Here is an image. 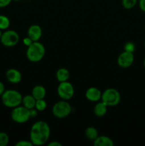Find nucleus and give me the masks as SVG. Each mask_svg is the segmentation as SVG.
<instances>
[{"instance_id":"1","label":"nucleus","mask_w":145,"mask_h":146,"mask_svg":"<svg viewBox=\"0 0 145 146\" xmlns=\"http://www.w3.org/2000/svg\"><path fill=\"white\" fill-rule=\"evenodd\" d=\"M51 135V128L44 121H38L32 125L30 131V141L34 145H44Z\"/></svg>"},{"instance_id":"2","label":"nucleus","mask_w":145,"mask_h":146,"mask_svg":"<svg viewBox=\"0 0 145 146\" xmlns=\"http://www.w3.org/2000/svg\"><path fill=\"white\" fill-rule=\"evenodd\" d=\"M1 96V102L7 108H14L22 104V95L16 90H7Z\"/></svg>"},{"instance_id":"3","label":"nucleus","mask_w":145,"mask_h":146,"mask_svg":"<svg viewBox=\"0 0 145 146\" xmlns=\"http://www.w3.org/2000/svg\"><path fill=\"white\" fill-rule=\"evenodd\" d=\"M45 54V46L39 41H34L27 48L26 57L31 62L36 63L43 59Z\"/></svg>"},{"instance_id":"4","label":"nucleus","mask_w":145,"mask_h":146,"mask_svg":"<svg viewBox=\"0 0 145 146\" xmlns=\"http://www.w3.org/2000/svg\"><path fill=\"white\" fill-rule=\"evenodd\" d=\"M101 101L107 106H116L121 101V95L119 91L113 88H109L102 93Z\"/></svg>"},{"instance_id":"5","label":"nucleus","mask_w":145,"mask_h":146,"mask_svg":"<svg viewBox=\"0 0 145 146\" xmlns=\"http://www.w3.org/2000/svg\"><path fill=\"white\" fill-rule=\"evenodd\" d=\"M11 117V119L17 123H24L31 118V110L20 105L13 108Z\"/></svg>"},{"instance_id":"6","label":"nucleus","mask_w":145,"mask_h":146,"mask_svg":"<svg viewBox=\"0 0 145 146\" xmlns=\"http://www.w3.org/2000/svg\"><path fill=\"white\" fill-rule=\"evenodd\" d=\"M72 107L66 101H60L55 103L52 108L53 115L57 118H65L71 114Z\"/></svg>"},{"instance_id":"7","label":"nucleus","mask_w":145,"mask_h":146,"mask_svg":"<svg viewBox=\"0 0 145 146\" xmlns=\"http://www.w3.org/2000/svg\"><path fill=\"white\" fill-rule=\"evenodd\" d=\"M57 92H58V96L61 99L68 101L72 98V96H74V93H75V90H74V87L72 84L67 81L60 83L58 88H57Z\"/></svg>"},{"instance_id":"8","label":"nucleus","mask_w":145,"mask_h":146,"mask_svg":"<svg viewBox=\"0 0 145 146\" xmlns=\"http://www.w3.org/2000/svg\"><path fill=\"white\" fill-rule=\"evenodd\" d=\"M0 41L1 44L5 46H14L19 41V35L16 31L14 30H7L2 33Z\"/></svg>"},{"instance_id":"9","label":"nucleus","mask_w":145,"mask_h":146,"mask_svg":"<svg viewBox=\"0 0 145 146\" xmlns=\"http://www.w3.org/2000/svg\"><path fill=\"white\" fill-rule=\"evenodd\" d=\"M134 60L133 53L124 51L117 58V64L121 68H127L132 65Z\"/></svg>"},{"instance_id":"10","label":"nucleus","mask_w":145,"mask_h":146,"mask_svg":"<svg viewBox=\"0 0 145 146\" xmlns=\"http://www.w3.org/2000/svg\"><path fill=\"white\" fill-rule=\"evenodd\" d=\"M85 97L91 102H98L101 100L102 92L96 87H90L85 92Z\"/></svg>"},{"instance_id":"11","label":"nucleus","mask_w":145,"mask_h":146,"mask_svg":"<svg viewBox=\"0 0 145 146\" xmlns=\"http://www.w3.org/2000/svg\"><path fill=\"white\" fill-rule=\"evenodd\" d=\"M6 78L9 82L11 84H18L21 81L22 76L21 72L15 68H10L6 73Z\"/></svg>"},{"instance_id":"12","label":"nucleus","mask_w":145,"mask_h":146,"mask_svg":"<svg viewBox=\"0 0 145 146\" xmlns=\"http://www.w3.org/2000/svg\"><path fill=\"white\" fill-rule=\"evenodd\" d=\"M28 36L33 41H38L42 36V29L41 27L37 24H33L28 29Z\"/></svg>"},{"instance_id":"13","label":"nucleus","mask_w":145,"mask_h":146,"mask_svg":"<svg viewBox=\"0 0 145 146\" xmlns=\"http://www.w3.org/2000/svg\"><path fill=\"white\" fill-rule=\"evenodd\" d=\"M93 145L95 146H113L114 142L109 137L105 135H98V138L93 141Z\"/></svg>"},{"instance_id":"14","label":"nucleus","mask_w":145,"mask_h":146,"mask_svg":"<svg viewBox=\"0 0 145 146\" xmlns=\"http://www.w3.org/2000/svg\"><path fill=\"white\" fill-rule=\"evenodd\" d=\"M31 95L35 98L36 100L43 99L46 95V90L45 87L41 85H37L34 86L32 89Z\"/></svg>"},{"instance_id":"15","label":"nucleus","mask_w":145,"mask_h":146,"mask_svg":"<svg viewBox=\"0 0 145 146\" xmlns=\"http://www.w3.org/2000/svg\"><path fill=\"white\" fill-rule=\"evenodd\" d=\"M107 111V106L103 101H98L94 108V113L98 117L105 115Z\"/></svg>"},{"instance_id":"16","label":"nucleus","mask_w":145,"mask_h":146,"mask_svg":"<svg viewBox=\"0 0 145 146\" xmlns=\"http://www.w3.org/2000/svg\"><path fill=\"white\" fill-rule=\"evenodd\" d=\"M55 76L60 83L67 81L70 78L69 71L65 68H59L55 74Z\"/></svg>"},{"instance_id":"17","label":"nucleus","mask_w":145,"mask_h":146,"mask_svg":"<svg viewBox=\"0 0 145 146\" xmlns=\"http://www.w3.org/2000/svg\"><path fill=\"white\" fill-rule=\"evenodd\" d=\"M36 101V100L32 95H26L23 97L22 104H21L28 109L31 110L35 108Z\"/></svg>"},{"instance_id":"18","label":"nucleus","mask_w":145,"mask_h":146,"mask_svg":"<svg viewBox=\"0 0 145 146\" xmlns=\"http://www.w3.org/2000/svg\"><path fill=\"white\" fill-rule=\"evenodd\" d=\"M85 137L90 141H95L98 136V131L95 127H88L85 130Z\"/></svg>"},{"instance_id":"19","label":"nucleus","mask_w":145,"mask_h":146,"mask_svg":"<svg viewBox=\"0 0 145 146\" xmlns=\"http://www.w3.org/2000/svg\"><path fill=\"white\" fill-rule=\"evenodd\" d=\"M10 25V20L4 15H0V29L6 30Z\"/></svg>"},{"instance_id":"20","label":"nucleus","mask_w":145,"mask_h":146,"mask_svg":"<svg viewBox=\"0 0 145 146\" xmlns=\"http://www.w3.org/2000/svg\"><path fill=\"white\" fill-rule=\"evenodd\" d=\"M47 108V103L46 101L44 100V98L43 99H38L36 100V105H35V108L38 111H43L44 110H45V108Z\"/></svg>"},{"instance_id":"21","label":"nucleus","mask_w":145,"mask_h":146,"mask_svg":"<svg viewBox=\"0 0 145 146\" xmlns=\"http://www.w3.org/2000/svg\"><path fill=\"white\" fill-rule=\"evenodd\" d=\"M138 0H122V4L126 9H131L136 6Z\"/></svg>"},{"instance_id":"22","label":"nucleus","mask_w":145,"mask_h":146,"mask_svg":"<svg viewBox=\"0 0 145 146\" xmlns=\"http://www.w3.org/2000/svg\"><path fill=\"white\" fill-rule=\"evenodd\" d=\"M9 138L8 135L4 132H0V146H6L8 145Z\"/></svg>"},{"instance_id":"23","label":"nucleus","mask_w":145,"mask_h":146,"mask_svg":"<svg viewBox=\"0 0 145 146\" xmlns=\"http://www.w3.org/2000/svg\"><path fill=\"white\" fill-rule=\"evenodd\" d=\"M124 49H125V51H128V52L134 53V51L136 49V46L132 41H128L124 45Z\"/></svg>"},{"instance_id":"24","label":"nucleus","mask_w":145,"mask_h":146,"mask_svg":"<svg viewBox=\"0 0 145 146\" xmlns=\"http://www.w3.org/2000/svg\"><path fill=\"white\" fill-rule=\"evenodd\" d=\"M16 146H32L33 145L32 143L31 142V141H25V140H23V141H19L18 142H17L15 144Z\"/></svg>"},{"instance_id":"25","label":"nucleus","mask_w":145,"mask_h":146,"mask_svg":"<svg viewBox=\"0 0 145 146\" xmlns=\"http://www.w3.org/2000/svg\"><path fill=\"white\" fill-rule=\"evenodd\" d=\"M34 42V41H32V39H31V38H29V37H25V38L23 39V44H24V46H26L28 47L29 46H31V44H32V43Z\"/></svg>"},{"instance_id":"26","label":"nucleus","mask_w":145,"mask_h":146,"mask_svg":"<svg viewBox=\"0 0 145 146\" xmlns=\"http://www.w3.org/2000/svg\"><path fill=\"white\" fill-rule=\"evenodd\" d=\"M12 0H0V7L3 8V7H6L11 2Z\"/></svg>"},{"instance_id":"27","label":"nucleus","mask_w":145,"mask_h":146,"mask_svg":"<svg viewBox=\"0 0 145 146\" xmlns=\"http://www.w3.org/2000/svg\"><path fill=\"white\" fill-rule=\"evenodd\" d=\"M139 7L143 12H145V0H139Z\"/></svg>"},{"instance_id":"28","label":"nucleus","mask_w":145,"mask_h":146,"mask_svg":"<svg viewBox=\"0 0 145 146\" xmlns=\"http://www.w3.org/2000/svg\"><path fill=\"white\" fill-rule=\"evenodd\" d=\"M5 91V86H4V84L1 81H0V96L4 94V92Z\"/></svg>"},{"instance_id":"29","label":"nucleus","mask_w":145,"mask_h":146,"mask_svg":"<svg viewBox=\"0 0 145 146\" xmlns=\"http://www.w3.org/2000/svg\"><path fill=\"white\" fill-rule=\"evenodd\" d=\"M48 146H62V144L58 141H52L48 143Z\"/></svg>"},{"instance_id":"30","label":"nucleus","mask_w":145,"mask_h":146,"mask_svg":"<svg viewBox=\"0 0 145 146\" xmlns=\"http://www.w3.org/2000/svg\"><path fill=\"white\" fill-rule=\"evenodd\" d=\"M37 115H38V111H37V110L35 108H33V109H31V117L34 118V117L36 116Z\"/></svg>"},{"instance_id":"31","label":"nucleus","mask_w":145,"mask_h":146,"mask_svg":"<svg viewBox=\"0 0 145 146\" xmlns=\"http://www.w3.org/2000/svg\"><path fill=\"white\" fill-rule=\"evenodd\" d=\"M1 35H2V32H1V30L0 29V38H1Z\"/></svg>"},{"instance_id":"32","label":"nucleus","mask_w":145,"mask_h":146,"mask_svg":"<svg viewBox=\"0 0 145 146\" xmlns=\"http://www.w3.org/2000/svg\"><path fill=\"white\" fill-rule=\"evenodd\" d=\"M144 68H145V58H144Z\"/></svg>"},{"instance_id":"33","label":"nucleus","mask_w":145,"mask_h":146,"mask_svg":"<svg viewBox=\"0 0 145 146\" xmlns=\"http://www.w3.org/2000/svg\"><path fill=\"white\" fill-rule=\"evenodd\" d=\"M144 48H145V41H144Z\"/></svg>"},{"instance_id":"34","label":"nucleus","mask_w":145,"mask_h":146,"mask_svg":"<svg viewBox=\"0 0 145 146\" xmlns=\"http://www.w3.org/2000/svg\"><path fill=\"white\" fill-rule=\"evenodd\" d=\"M14 1H19V0H14Z\"/></svg>"}]
</instances>
